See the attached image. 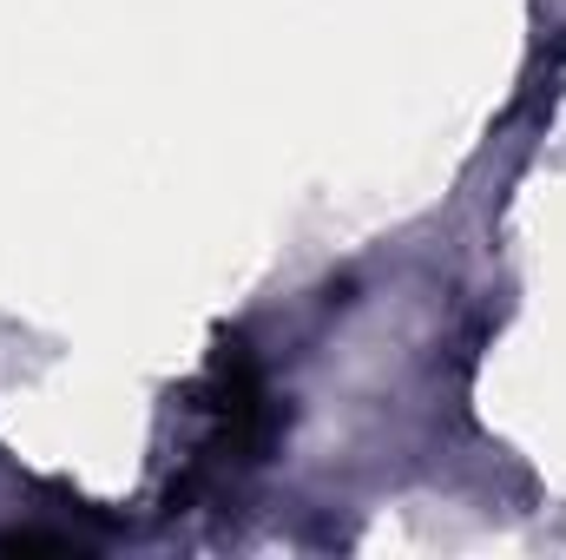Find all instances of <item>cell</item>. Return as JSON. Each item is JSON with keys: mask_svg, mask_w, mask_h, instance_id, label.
Masks as SVG:
<instances>
[{"mask_svg": "<svg viewBox=\"0 0 566 560\" xmlns=\"http://www.w3.org/2000/svg\"><path fill=\"white\" fill-rule=\"evenodd\" d=\"M0 548H7V554H80V548L60 541V535H7Z\"/></svg>", "mask_w": 566, "mask_h": 560, "instance_id": "obj_1", "label": "cell"}]
</instances>
